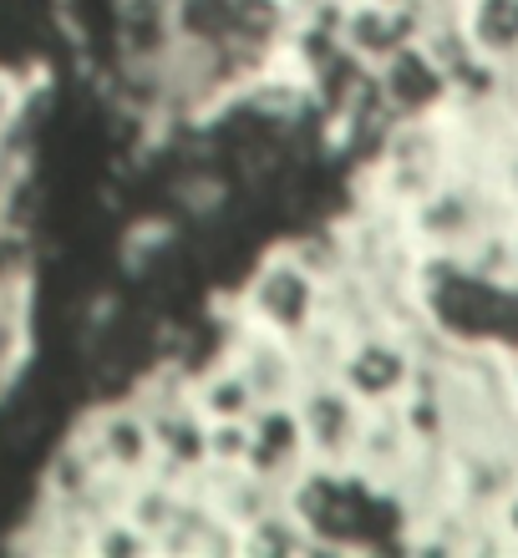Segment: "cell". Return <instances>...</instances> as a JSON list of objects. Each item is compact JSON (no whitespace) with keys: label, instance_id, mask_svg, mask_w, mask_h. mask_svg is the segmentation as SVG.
<instances>
[{"label":"cell","instance_id":"30bf717a","mask_svg":"<svg viewBox=\"0 0 518 558\" xmlns=\"http://www.w3.org/2000/svg\"><path fill=\"white\" fill-rule=\"evenodd\" d=\"M46 254H51V244L41 239V229L0 219V300H36Z\"/></svg>","mask_w":518,"mask_h":558},{"label":"cell","instance_id":"277c9868","mask_svg":"<svg viewBox=\"0 0 518 558\" xmlns=\"http://www.w3.org/2000/svg\"><path fill=\"white\" fill-rule=\"evenodd\" d=\"M290 407H296V416H300L305 452H311L315 468H351L366 407H361L336 376H326V371H311V376L300 381V391L290 397Z\"/></svg>","mask_w":518,"mask_h":558},{"label":"cell","instance_id":"6da1fadb","mask_svg":"<svg viewBox=\"0 0 518 558\" xmlns=\"http://www.w3.org/2000/svg\"><path fill=\"white\" fill-rule=\"evenodd\" d=\"M219 310L239 330H260V336L305 345V336L326 315V279L285 239H275L244 265V275H234V284L219 294Z\"/></svg>","mask_w":518,"mask_h":558},{"label":"cell","instance_id":"7a4b0ae2","mask_svg":"<svg viewBox=\"0 0 518 558\" xmlns=\"http://www.w3.org/2000/svg\"><path fill=\"white\" fill-rule=\"evenodd\" d=\"M76 437L87 441L92 462L103 468L107 483H137L153 472V437H148V416L133 397H107V401H87L72 416Z\"/></svg>","mask_w":518,"mask_h":558},{"label":"cell","instance_id":"8fae6325","mask_svg":"<svg viewBox=\"0 0 518 558\" xmlns=\"http://www.w3.org/2000/svg\"><path fill=\"white\" fill-rule=\"evenodd\" d=\"M234 554H244V558H300V554H315V544H311V533L296 523V513H290L285 502H275V508H265L260 518H250V523L234 529Z\"/></svg>","mask_w":518,"mask_h":558},{"label":"cell","instance_id":"5bb4252c","mask_svg":"<svg viewBox=\"0 0 518 558\" xmlns=\"http://www.w3.org/2000/svg\"><path fill=\"white\" fill-rule=\"evenodd\" d=\"M250 452V416L244 422H208V468L239 472Z\"/></svg>","mask_w":518,"mask_h":558},{"label":"cell","instance_id":"8992f818","mask_svg":"<svg viewBox=\"0 0 518 558\" xmlns=\"http://www.w3.org/2000/svg\"><path fill=\"white\" fill-rule=\"evenodd\" d=\"M224 355L244 371V381L254 386L260 401H290L300 391V381L311 376V361H305L300 345L260 336V330H239V325H229V320H224Z\"/></svg>","mask_w":518,"mask_h":558},{"label":"cell","instance_id":"7c38bea8","mask_svg":"<svg viewBox=\"0 0 518 558\" xmlns=\"http://www.w3.org/2000/svg\"><path fill=\"white\" fill-rule=\"evenodd\" d=\"M229 15H234V0H168L173 41L183 46V51L229 46Z\"/></svg>","mask_w":518,"mask_h":558},{"label":"cell","instance_id":"2e32d148","mask_svg":"<svg viewBox=\"0 0 518 558\" xmlns=\"http://www.w3.org/2000/svg\"><path fill=\"white\" fill-rule=\"evenodd\" d=\"M514 523H518V502H514Z\"/></svg>","mask_w":518,"mask_h":558},{"label":"cell","instance_id":"ba28073f","mask_svg":"<svg viewBox=\"0 0 518 558\" xmlns=\"http://www.w3.org/2000/svg\"><path fill=\"white\" fill-rule=\"evenodd\" d=\"M422 11L417 5H376V0H341L336 11V41L351 51L361 66L386 61L397 46L422 36Z\"/></svg>","mask_w":518,"mask_h":558},{"label":"cell","instance_id":"52a82bcc","mask_svg":"<svg viewBox=\"0 0 518 558\" xmlns=\"http://www.w3.org/2000/svg\"><path fill=\"white\" fill-rule=\"evenodd\" d=\"M300 468H311V452H305V432H300V416L290 401H260L250 412V452H244V468L260 483L280 487L296 477Z\"/></svg>","mask_w":518,"mask_h":558},{"label":"cell","instance_id":"5b68a950","mask_svg":"<svg viewBox=\"0 0 518 558\" xmlns=\"http://www.w3.org/2000/svg\"><path fill=\"white\" fill-rule=\"evenodd\" d=\"M371 82H376V97H382V107L391 112V122L427 118L432 107L447 97L443 61L432 57L422 36L407 41V46H397L386 61H376V66H371Z\"/></svg>","mask_w":518,"mask_h":558},{"label":"cell","instance_id":"9a60e30c","mask_svg":"<svg viewBox=\"0 0 518 558\" xmlns=\"http://www.w3.org/2000/svg\"><path fill=\"white\" fill-rule=\"evenodd\" d=\"M376 5H417V0H376Z\"/></svg>","mask_w":518,"mask_h":558},{"label":"cell","instance_id":"3957f363","mask_svg":"<svg viewBox=\"0 0 518 558\" xmlns=\"http://www.w3.org/2000/svg\"><path fill=\"white\" fill-rule=\"evenodd\" d=\"M326 376H336L366 412H382V407H397L412 391V355L386 330L351 325L346 340L336 345V355H330Z\"/></svg>","mask_w":518,"mask_h":558},{"label":"cell","instance_id":"4fadbf2b","mask_svg":"<svg viewBox=\"0 0 518 558\" xmlns=\"http://www.w3.org/2000/svg\"><path fill=\"white\" fill-rule=\"evenodd\" d=\"M518 41V0H478L473 26H468V46L478 51H508Z\"/></svg>","mask_w":518,"mask_h":558},{"label":"cell","instance_id":"9c48e42d","mask_svg":"<svg viewBox=\"0 0 518 558\" xmlns=\"http://www.w3.org/2000/svg\"><path fill=\"white\" fill-rule=\"evenodd\" d=\"M183 391H189L193 412L204 416V422H244V416L260 407L254 386L244 381V371H239L224 351L208 355V361H198V366H189Z\"/></svg>","mask_w":518,"mask_h":558}]
</instances>
